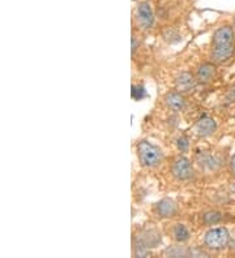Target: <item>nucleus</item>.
<instances>
[{
  "label": "nucleus",
  "mask_w": 235,
  "mask_h": 258,
  "mask_svg": "<svg viewBox=\"0 0 235 258\" xmlns=\"http://www.w3.org/2000/svg\"><path fill=\"white\" fill-rule=\"evenodd\" d=\"M153 211L158 218L169 219V218H172L176 215V213H178V205L171 199H162L157 202V204H154Z\"/></svg>",
  "instance_id": "7"
},
{
  "label": "nucleus",
  "mask_w": 235,
  "mask_h": 258,
  "mask_svg": "<svg viewBox=\"0 0 235 258\" xmlns=\"http://www.w3.org/2000/svg\"><path fill=\"white\" fill-rule=\"evenodd\" d=\"M235 43V28L234 25H225L219 26L216 29V32L212 35L210 46H226V44Z\"/></svg>",
  "instance_id": "5"
},
{
  "label": "nucleus",
  "mask_w": 235,
  "mask_h": 258,
  "mask_svg": "<svg viewBox=\"0 0 235 258\" xmlns=\"http://www.w3.org/2000/svg\"><path fill=\"white\" fill-rule=\"evenodd\" d=\"M176 144H178V148L180 151H187L188 146H190V144H188V140L185 139V137H180Z\"/></svg>",
  "instance_id": "15"
},
{
  "label": "nucleus",
  "mask_w": 235,
  "mask_h": 258,
  "mask_svg": "<svg viewBox=\"0 0 235 258\" xmlns=\"http://www.w3.org/2000/svg\"><path fill=\"white\" fill-rule=\"evenodd\" d=\"M131 52L132 55H135L136 54V51L138 50V41H137V38L135 37V35H132V41H131Z\"/></svg>",
  "instance_id": "16"
},
{
  "label": "nucleus",
  "mask_w": 235,
  "mask_h": 258,
  "mask_svg": "<svg viewBox=\"0 0 235 258\" xmlns=\"http://www.w3.org/2000/svg\"><path fill=\"white\" fill-rule=\"evenodd\" d=\"M171 236L178 244H185L191 239V231L183 223H176L171 228Z\"/></svg>",
  "instance_id": "12"
},
{
  "label": "nucleus",
  "mask_w": 235,
  "mask_h": 258,
  "mask_svg": "<svg viewBox=\"0 0 235 258\" xmlns=\"http://www.w3.org/2000/svg\"><path fill=\"white\" fill-rule=\"evenodd\" d=\"M222 214L219 211H207L203 215V223L205 226H216V224L221 223L222 221Z\"/></svg>",
  "instance_id": "14"
},
{
  "label": "nucleus",
  "mask_w": 235,
  "mask_h": 258,
  "mask_svg": "<svg viewBox=\"0 0 235 258\" xmlns=\"http://www.w3.org/2000/svg\"><path fill=\"white\" fill-rule=\"evenodd\" d=\"M196 82H198L196 76H194L190 72H182L176 76L175 88L178 92L188 93L196 86Z\"/></svg>",
  "instance_id": "11"
},
{
  "label": "nucleus",
  "mask_w": 235,
  "mask_h": 258,
  "mask_svg": "<svg viewBox=\"0 0 235 258\" xmlns=\"http://www.w3.org/2000/svg\"><path fill=\"white\" fill-rule=\"evenodd\" d=\"M229 168H230V173H231V176L235 179V154L230 158Z\"/></svg>",
  "instance_id": "17"
},
{
  "label": "nucleus",
  "mask_w": 235,
  "mask_h": 258,
  "mask_svg": "<svg viewBox=\"0 0 235 258\" xmlns=\"http://www.w3.org/2000/svg\"><path fill=\"white\" fill-rule=\"evenodd\" d=\"M194 131L199 137H209V136L214 135L217 131L216 120L210 116H203L198 120V123L195 124Z\"/></svg>",
  "instance_id": "8"
},
{
  "label": "nucleus",
  "mask_w": 235,
  "mask_h": 258,
  "mask_svg": "<svg viewBox=\"0 0 235 258\" xmlns=\"http://www.w3.org/2000/svg\"><path fill=\"white\" fill-rule=\"evenodd\" d=\"M230 240H231V236L226 227H213L205 233L204 245L210 250H222V249L227 248Z\"/></svg>",
  "instance_id": "2"
},
{
  "label": "nucleus",
  "mask_w": 235,
  "mask_h": 258,
  "mask_svg": "<svg viewBox=\"0 0 235 258\" xmlns=\"http://www.w3.org/2000/svg\"><path fill=\"white\" fill-rule=\"evenodd\" d=\"M163 101H165V103H166V106L170 110L175 111V112H180L187 106V102H185V98L183 97V93L178 92V90L166 93Z\"/></svg>",
  "instance_id": "10"
},
{
  "label": "nucleus",
  "mask_w": 235,
  "mask_h": 258,
  "mask_svg": "<svg viewBox=\"0 0 235 258\" xmlns=\"http://www.w3.org/2000/svg\"><path fill=\"white\" fill-rule=\"evenodd\" d=\"M133 2H137V0H133Z\"/></svg>",
  "instance_id": "19"
},
{
  "label": "nucleus",
  "mask_w": 235,
  "mask_h": 258,
  "mask_svg": "<svg viewBox=\"0 0 235 258\" xmlns=\"http://www.w3.org/2000/svg\"><path fill=\"white\" fill-rule=\"evenodd\" d=\"M171 173L179 181L191 180L195 175L194 164L185 157H176L171 164Z\"/></svg>",
  "instance_id": "3"
},
{
  "label": "nucleus",
  "mask_w": 235,
  "mask_h": 258,
  "mask_svg": "<svg viewBox=\"0 0 235 258\" xmlns=\"http://www.w3.org/2000/svg\"><path fill=\"white\" fill-rule=\"evenodd\" d=\"M235 54V43L226 46H210V61L216 64H223L229 61Z\"/></svg>",
  "instance_id": "6"
},
{
  "label": "nucleus",
  "mask_w": 235,
  "mask_h": 258,
  "mask_svg": "<svg viewBox=\"0 0 235 258\" xmlns=\"http://www.w3.org/2000/svg\"><path fill=\"white\" fill-rule=\"evenodd\" d=\"M232 25H234V28H235V15H234V17H232Z\"/></svg>",
  "instance_id": "18"
},
{
  "label": "nucleus",
  "mask_w": 235,
  "mask_h": 258,
  "mask_svg": "<svg viewBox=\"0 0 235 258\" xmlns=\"http://www.w3.org/2000/svg\"><path fill=\"white\" fill-rule=\"evenodd\" d=\"M198 159L200 166L205 167V168H208V170H214V168H217L219 164L218 159H217L214 155H210V154H200L198 155Z\"/></svg>",
  "instance_id": "13"
},
{
  "label": "nucleus",
  "mask_w": 235,
  "mask_h": 258,
  "mask_svg": "<svg viewBox=\"0 0 235 258\" xmlns=\"http://www.w3.org/2000/svg\"><path fill=\"white\" fill-rule=\"evenodd\" d=\"M137 150L138 162L145 168H157L160 167L163 162V153L158 146H156L152 142L143 140L136 146Z\"/></svg>",
  "instance_id": "1"
},
{
  "label": "nucleus",
  "mask_w": 235,
  "mask_h": 258,
  "mask_svg": "<svg viewBox=\"0 0 235 258\" xmlns=\"http://www.w3.org/2000/svg\"><path fill=\"white\" fill-rule=\"evenodd\" d=\"M154 12L152 4L147 0L137 3L136 7V21L143 30H149L154 25Z\"/></svg>",
  "instance_id": "4"
},
{
  "label": "nucleus",
  "mask_w": 235,
  "mask_h": 258,
  "mask_svg": "<svg viewBox=\"0 0 235 258\" xmlns=\"http://www.w3.org/2000/svg\"><path fill=\"white\" fill-rule=\"evenodd\" d=\"M217 75V67L216 63L213 61H208V63H203L201 66L198 67L196 70V80L200 84H209L216 79Z\"/></svg>",
  "instance_id": "9"
}]
</instances>
